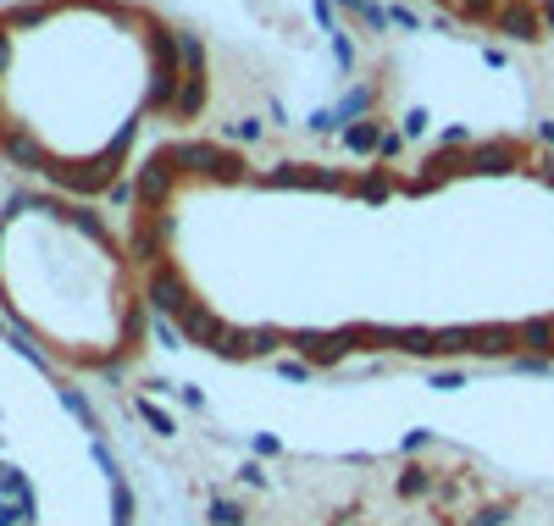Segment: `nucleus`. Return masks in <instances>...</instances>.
<instances>
[{
	"label": "nucleus",
	"mask_w": 554,
	"mask_h": 526,
	"mask_svg": "<svg viewBox=\"0 0 554 526\" xmlns=\"http://www.w3.org/2000/svg\"><path fill=\"white\" fill-rule=\"evenodd\" d=\"M228 133H233V139H244V144H250V139H255V133H261V128H255V122H233V128H228Z\"/></svg>",
	"instance_id": "nucleus-15"
},
{
	"label": "nucleus",
	"mask_w": 554,
	"mask_h": 526,
	"mask_svg": "<svg viewBox=\"0 0 554 526\" xmlns=\"http://www.w3.org/2000/svg\"><path fill=\"white\" fill-rule=\"evenodd\" d=\"M178 322H183V333H189V338H200V344H211V349H217L222 338H228V327H222L211 311H200V305H189V311H183Z\"/></svg>",
	"instance_id": "nucleus-4"
},
{
	"label": "nucleus",
	"mask_w": 554,
	"mask_h": 526,
	"mask_svg": "<svg viewBox=\"0 0 554 526\" xmlns=\"http://www.w3.org/2000/svg\"><path fill=\"white\" fill-rule=\"evenodd\" d=\"M516 333H521V344H527V349H538V355H554V322H543V316H538V322H521Z\"/></svg>",
	"instance_id": "nucleus-10"
},
{
	"label": "nucleus",
	"mask_w": 554,
	"mask_h": 526,
	"mask_svg": "<svg viewBox=\"0 0 554 526\" xmlns=\"http://www.w3.org/2000/svg\"><path fill=\"white\" fill-rule=\"evenodd\" d=\"M150 305H156V311H189V288H183V277L172 272V266H156V272H150Z\"/></svg>",
	"instance_id": "nucleus-2"
},
{
	"label": "nucleus",
	"mask_w": 554,
	"mask_h": 526,
	"mask_svg": "<svg viewBox=\"0 0 554 526\" xmlns=\"http://www.w3.org/2000/svg\"><path fill=\"white\" fill-rule=\"evenodd\" d=\"M510 161H516V144H482V150L466 156V167L471 172H505Z\"/></svg>",
	"instance_id": "nucleus-5"
},
{
	"label": "nucleus",
	"mask_w": 554,
	"mask_h": 526,
	"mask_svg": "<svg viewBox=\"0 0 554 526\" xmlns=\"http://www.w3.org/2000/svg\"><path fill=\"white\" fill-rule=\"evenodd\" d=\"M167 167H189V172H211V178H239V161L228 156V150H217V144H172Z\"/></svg>",
	"instance_id": "nucleus-1"
},
{
	"label": "nucleus",
	"mask_w": 554,
	"mask_h": 526,
	"mask_svg": "<svg viewBox=\"0 0 554 526\" xmlns=\"http://www.w3.org/2000/svg\"><path fill=\"white\" fill-rule=\"evenodd\" d=\"M205 106V84L200 78H183V89H178V100H172V111H183V117H189V111H200Z\"/></svg>",
	"instance_id": "nucleus-13"
},
{
	"label": "nucleus",
	"mask_w": 554,
	"mask_h": 526,
	"mask_svg": "<svg viewBox=\"0 0 554 526\" xmlns=\"http://www.w3.org/2000/svg\"><path fill=\"white\" fill-rule=\"evenodd\" d=\"M6 61H12V45H6V34H0V72H6Z\"/></svg>",
	"instance_id": "nucleus-16"
},
{
	"label": "nucleus",
	"mask_w": 554,
	"mask_h": 526,
	"mask_svg": "<svg viewBox=\"0 0 554 526\" xmlns=\"http://www.w3.org/2000/svg\"><path fill=\"white\" fill-rule=\"evenodd\" d=\"M294 349H305L311 360H344L350 355V333H294Z\"/></svg>",
	"instance_id": "nucleus-3"
},
{
	"label": "nucleus",
	"mask_w": 554,
	"mask_h": 526,
	"mask_svg": "<svg viewBox=\"0 0 554 526\" xmlns=\"http://www.w3.org/2000/svg\"><path fill=\"white\" fill-rule=\"evenodd\" d=\"M543 17H549V23H554V0H543Z\"/></svg>",
	"instance_id": "nucleus-17"
},
{
	"label": "nucleus",
	"mask_w": 554,
	"mask_h": 526,
	"mask_svg": "<svg viewBox=\"0 0 554 526\" xmlns=\"http://www.w3.org/2000/svg\"><path fill=\"white\" fill-rule=\"evenodd\" d=\"M350 144H355V150H383V133H377V122H361V128H350Z\"/></svg>",
	"instance_id": "nucleus-14"
},
{
	"label": "nucleus",
	"mask_w": 554,
	"mask_h": 526,
	"mask_svg": "<svg viewBox=\"0 0 554 526\" xmlns=\"http://www.w3.org/2000/svg\"><path fill=\"white\" fill-rule=\"evenodd\" d=\"M277 183H300V189H338V172H316V167H277Z\"/></svg>",
	"instance_id": "nucleus-6"
},
{
	"label": "nucleus",
	"mask_w": 554,
	"mask_h": 526,
	"mask_svg": "<svg viewBox=\"0 0 554 526\" xmlns=\"http://www.w3.org/2000/svg\"><path fill=\"white\" fill-rule=\"evenodd\" d=\"M167 172H172V167L156 156V161L145 167V178H139V194H145V200H161V194H167Z\"/></svg>",
	"instance_id": "nucleus-11"
},
{
	"label": "nucleus",
	"mask_w": 554,
	"mask_h": 526,
	"mask_svg": "<svg viewBox=\"0 0 554 526\" xmlns=\"http://www.w3.org/2000/svg\"><path fill=\"white\" fill-rule=\"evenodd\" d=\"M499 28H505L510 39H538V23H532L527 6H505V12H499Z\"/></svg>",
	"instance_id": "nucleus-8"
},
{
	"label": "nucleus",
	"mask_w": 554,
	"mask_h": 526,
	"mask_svg": "<svg viewBox=\"0 0 554 526\" xmlns=\"http://www.w3.org/2000/svg\"><path fill=\"white\" fill-rule=\"evenodd\" d=\"M6 156H12L17 167H28V172H39V167H45V150H39L34 139H23V133H12V139H6Z\"/></svg>",
	"instance_id": "nucleus-9"
},
{
	"label": "nucleus",
	"mask_w": 554,
	"mask_h": 526,
	"mask_svg": "<svg viewBox=\"0 0 554 526\" xmlns=\"http://www.w3.org/2000/svg\"><path fill=\"white\" fill-rule=\"evenodd\" d=\"M399 349H410V355H433L438 333H427V327H405V333H399Z\"/></svg>",
	"instance_id": "nucleus-12"
},
{
	"label": "nucleus",
	"mask_w": 554,
	"mask_h": 526,
	"mask_svg": "<svg viewBox=\"0 0 554 526\" xmlns=\"http://www.w3.org/2000/svg\"><path fill=\"white\" fill-rule=\"evenodd\" d=\"M521 344V333L516 327H477V355H505V349H516Z\"/></svg>",
	"instance_id": "nucleus-7"
}]
</instances>
